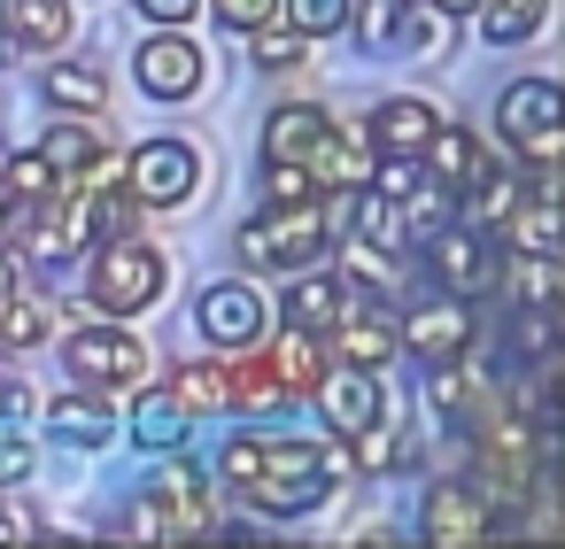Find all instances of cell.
I'll return each mask as SVG.
<instances>
[{"mask_svg": "<svg viewBox=\"0 0 565 549\" xmlns=\"http://www.w3.org/2000/svg\"><path fill=\"white\" fill-rule=\"evenodd\" d=\"M225 480L241 487V503H256L271 518H302L333 487L326 449H310V441H225Z\"/></svg>", "mask_w": 565, "mask_h": 549, "instance_id": "6da1fadb", "label": "cell"}, {"mask_svg": "<svg viewBox=\"0 0 565 549\" xmlns=\"http://www.w3.org/2000/svg\"><path fill=\"white\" fill-rule=\"evenodd\" d=\"M333 248V209L310 194V202H271L264 217L241 225V256L256 271H302Z\"/></svg>", "mask_w": 565, "mask_h": 549, "instance_id": "7a4b0ae2", "label": "cell"}, {"mask_svg": "<svg viewBox=\"0 0 565 549\" xmlns=\"http://www.w3.org/2000/svg\"><path fill=\"white\" fill-rule=\"evenodd\" d=\"M163 279H171V263H163L156 240H140V233L94 240V271H86L94 310H109V317H140V310L163 294Z\"/></svg>", "mask_w": 565, "mask_h": 549, "instance_id": "3957f363", "label": "cell"}, {"mask_svg": "<svg viewBox=\"0 0 565 549\" xmlns=\"http://www.w3.org/2000/svg\"><path fill=\"white\" fill-rule=\"evenodd\" d=\"M495 132H503L526 163H557V148H565V86H557V78H519V86H503Z\"/></svg>", "mask_w": 565, "mask_h": 549, "instance_id": "277c9868", "label": "cell"}, {"mask_svg": "<svg viewBox=\"0 0 565 549\" xmlns=\"http://www.w3.org/2000/svg\"><path fill=\"white\" fill-rule=\"evenodd\" d=\"M194 186H202L194 140H148V148L125 155V194L140 209H179V202H194Z\"/></svg>", "mask_w": 565, "mask_h": 549, "instance_id": "5b68a950", "label": "cell"}, {"mask_svg": "<svg viewBox=\"0 0 565 549\" xmlns=\"http://www.w3.org/2000/svg\"><path fill=\"white\" fill-rule=\"evenodd\" d=\"M63 364H71V379H86V387H140V379H148V348H140V333H125V325H78V333L63 341Z\"/></svg>", "mask_w": 565, "mask_h": 549, "instance_id": "8992f818", "label": "cell"}, {"mask_svg": "<svg viewBox=\"0 0 565 549\" xmlns=\"http://www.w3.org/2000/svg\"><path fill=\"white\" fill-rule=\"evenodd\" d=\"M426 256H434V279H441L457 302H480V294H495V287H503L495 240H488V233H472V225H441V233H426Z\"/></svg>", "mask_w": 565, "mask_h": 549, "instance_id": "52a82bcc", "label": "cell"}, {"mask_svg": "<svg viewBox=\"0 0 565 549\" xmlns=\"http://www.w3.org/2000/svg\"><path fill=\"white\" fill-rule=\"evenodd\" d=\"M194 325H202L210 348H256V341L271 333V302H264L256 287L225 279V287H210V294L194 302Z\"/></svg>", "mask_w": 565, "mask_h": 549, "instance_id": "ba28073f", "label": "cell"}, {"mask_svg": "<svg viewBox=\"0 0 565 549\" xmlns=\"http://www.w3.org/2000/svg\"><path fill=\"white\" fill-rule=\"evenodd\" d=\"M132 78H140L148 101H186V94H202L210 55H202L194 40H179V32H156V40L132 55Z\"/></svg>", "mask_w": 565, "mask_h": 549, "instance_id": "9c48e42d", "label": "cell"}, {"mask_svg": "<svg viewBox=\"0 0 565 549\" xmlns=\"http://www.w3.org/2000/svg\"><path fill=\"white\" fill-rule=\"evenodd\" d=\"M148 510H156V534L163 541H186V534H210V480L194 472V464H163L156 480H148V495H140Z\"/></svg>", "mask_w": 565, "mask_h": 549, "instance_id": "30bf717a", "label": "cell"}, {"mask_svg": "<svg viewBox=\"0 0 565 549\" xmlns=\"http://www.w3.org/2000/svg\"><path fill=\"white\" fill-rule=\"evenodd\" d=\"M310 395H318V410H326L333 433H364V426H380V410H387V387H380V372H364V364L318 372Z\"/></svg>", "mask_w": 565, "mask_h": 549, "instance_id": "8fae6325", "label": "cell"}, {"mask_svg": "<svg viewBox=\"0 0 565 549\" xmlns=\"http://www.w3.org/2000/svg\"><path fill=\"white\" fill-rule=\"evenodd\" d=\"M418 510H426V518H418V526H426V541H441V549L488 541V526H495V518H488V495H480V487H465V480H434Z\"/></svg>", "mask_w": 565, "mask_h": 549, "instance_id": "7c38bea8", "label": "cell"}, {"mask_svg": "<svg viewBox=\"0 0 565 549\" xmlns=\"http://www.w3.org/2000/svg\"><path fill=\"white\" fill-rule=\"evenodd\" d=\"M395 348H411V356H426V364L465 356V348H472V317H465V302H457V294H449V302H418L411 317H395Z\"/></svg>", "mask_w": 565, "mask_h": 549, "instance_id": "4fadbf2b", "label": "cell"}, {"mask_svg": "<svg viewBox=\"0 0 565 549\" xmlns=\"http://www.w3.org/2000/svg\"><path fill=\"white\" fill-rule=\"evenodd\" d=\"M326 356L364 364V372H387V356H395V317H387L380 302H341V317L326 325Z\"/></svg>", "mask_w": 565, "mask_h": 549, "instance_id": "5bb4252c", "label": "cell"}, {"mask_svg": "<svg viewBox=\"0 0 565 549\" xmlns=\"http://www.w3.org/2000/svg\"><path fill=\"white\" fill-rule=\"evenodd\" d=\"M441 132V117L418 101V94H395V101H372V117H364V140H372V155H426V140Z\"/></svg>", "mask_w": 565, "mask_h": 549, "instance_id": "9a60e30c", "label": "cell"}, {"mask_svg": "<svg viewBox=\"0 0 565 549\" xmlns=\"http://www.w3.org/2000/svg\"><path fill=\"white\" fill-rule=\"evenodd\" d=\"M186 433H194V410H186L171 387H148V395H132V441H140V449L171 456V449H186Z\"/></svg>", "mask_w": 565, "mask_h": 549, "instance_id": "2e32d148", "label": "cell"}, {"mask_svg": "<svg viewBox=\"0 0 565 549\" xmlns=\"http://www.w3.org/2000/svg\"><path fill=\"white\" fill-rule=\"evenodd\" d=\"M333 132V117L326 109H310V101H279L271 117H264V155H287V163H310V148Z\"/></svg>", "mask_w": 565, "mask_h": 549, "instance_id": "e0dca14e", "label": "cell"}, {"mask_svg": "<svg viewBox=\"0 0 565 549\" xmlns=\"http://www.w3.org/2000/svg\"><path fill=\"white\" fill-rule=\"evenodd\" d=\"M256 348H264V364L279 372V387H287V395H310V387H318V372H326V341H318V333H302V325H287L279 341L264 333Z\"/></svg>", "mask_w": 565, "mask_h": 549, "instance_id": "ac0fdd59", "label": "cell"}, {"mask_svg": "<svg viewBox=\"0 0 565 549\" xmlns=\"http://www.w3.org/2000/svg\"><path fill=\"white\" fill-rule=\"evenodd\" d=\"M71 0H0V32L17 47H63L71 40Z\"/></svg>", "mask_w": 565, "mask_h": 549, "instance_id": "d6986e66", "label": "cell"}, {"mask_svg": "<svg viewBox=\"0 0 565 549\" xmlns=\"http://www.w3.org/2000/svg\"><path fill=\"white\" fill-rule=\"evenodd\" d=\"M225 410H248V418H279V410H287V387H279V372L264 364V348H248V364L225 372Z\"/></svg>", "mask_w": 565, "mask_h": 549, "instance_id": "ffe728a7", "label": "cell"}, {"mask_svg": "<svg viewBox=\"0 0 565 549\" xmlns=\"http://www.w3.org/2000/svg\"><path fill=\"white\" fill-rule=\"evenodd\" d=\"M310 179H318V186H364V179H372V140H349V132L333 125V132L310 148Z\"/></svg>", "mask_w": 565, "mask_h": 549, "instance_id": "44dd1931", "label": "cell"}, {"mask_svg": "<svg viewBox=\"0 0 565 549\" xmlns=\"http://www.w3.org/2000/svg\"><path fill=\"white\" fill-rule=\"evenodd\" d=\"M426 155H434V179H441L449 194H465V186L488 171V140H472V132H457V125H441V132L426 140Z\"/></svg>", "mask_w": 565, "mask_h": 549, "instance_id": "7402d4cb", "label": "cell"}, {"mask_svg": "<svg viewBox=\"0 0 565 549\" xmlns=\"http://www.w3.org/2000/svg\"><path fill=\"white\" fill-rule=\"evenodd\" d=\"M341 279H326V271H302L295 287H287V325H302V333H318L326 341V325L341 317Z\"/></svg>", "mask_w": 565, "mask_h": 549, "instance_id": "603a6c76", "label": "cell"}, {"mask_svg": "<svg viewBox=\"0 0 565 549\" xmlns=\"http://www.w3.org/2000/svg\"><path fill=\"white\" fill-rule=\"evenodd\" d=\"M550 17V0H480V40L488 47H526Z\"/></svg>", "mask_w": 565, "mask_h": 549, "instance_id": "cb8c5ba5", "label": "cell"}, {"mask_svg": "<svg viewBox=\"0 0 565 549\" xmlns=\"http://www.w3.org/2000/svg\"><path fill=\"white\" fill-rule=\"evenodd\" d=\"M47 433H55V441H78V449H102V441L117 433V418H109V402H94V395H78V402L63 395V402L47 410Z\"/></svg>", "mask_w": 565, "mask_h": 549, "instance_id": "d4e9b609", "label": "cell"}, {"mask_svg": "<svg viewBox=\"0 0 565 549\" xmlns=\"http://www.w3.org/2000/svg\"><path fill=\"white\" fill-rule=\"evenodd\" d=\"M55 333V302H40V294H0V341H9V348H40Z\"/></svg>", "mask_w": 565, "mask_h": 549, "instance_id": "484cf974", "label": "cell"}, {"mask_svg": "<svg viewBox=\"0 0 565 549\" xmlns=\"http://www.w3.org/2000/svg\"><path fill=\"white\" fill-rule=\"evenodd\" d=\"M94 148H102V132H94L86 117H71V109H63V125H47V140H40V155H47L63 179H71V171H86V163H94Z\"/></svg>", "mask_w": 565, "mask_h": 549, "instance_id": "4316f807", "label": "cell"}, {"mask_svg": "<svg viewBox=\"0 0 565 549\" xmlns=\"http://www.w3.org/2000/svg\"><path fill=\"white\" fill-rule=\"evenodd\" d=\"M356 209H349V225H356V240L364 248H403L411 233H403V209L387 202V194H349Z\"/></svg>", "mask_w": 565, "mask_h": 549, "instance_id": "83f0119b", "label": "cell"}, {"mask_svg": "<svg viewBox=\"0 0 565 549\" xmlns=\"http://www.w3.org/2000/svg\"><path fill=\"white\" fill-rule=\"evenodd\" d=\"M0 186H9V202H17V209H32V202H47V194L63 186V171H55V163H47V155L32 148V155H9V171H0Z\"/></svg>", "mask_w": 565, "mask_h": 549, "instance_id": "f1b7e54d", "label": "cell"}, {"mask_svg": "<svg viewBox=\"0 0 565 549\" xmlns=\"http://www.w3.org/2000/svg\"><path fill=\"white\" fill-rule=\"evenodd\" d=\"M47 101H55V109H78V117H94V109L109 101V86H102V71L63 63V71H47Z\"/></svg>", "mask_w": 565, "mask_h": 549, "instance_id": "f546056e", "label": "cell"}, {"mask_svg": "<svg viewBox=\"0 0 565 549\" xmlns=\"http://www.w3.org/2000/svg\"><path fill=\"white\" fill-rule=\"evenodd\" d=\"M503 279H511L519 310H550L557 302V256H519V263H503Z\"/></svg>", "mask_w": 565, "mask_h": 549, "instance_id": "4dcf8cb0", "label": "cell"}, {"mask_svg": "<svg viewBox=\"0 0 565 549\" xmlns=\"http://www.w3.org/2000/svg\"><path fill=\"white\" fill-rule=\"evenodd\" d=\"M171 395L202 418V410H225V364H179L171 372Z\"/></svg>", "mask_w": 565, "mask_h": 549, "instance_id": "1f68e13d", "label": "cell"}, {"mask_svg": "<svg viewBox=\"0 0 565 549\" xmlns=\"http://www.w3.org/2000/svg\"><path fill=\"white\" fill-rule=\"evenodd\" d=\"M248 40H256V63H264V71H302V55H310V40H302L295 24H279V17L256 24Z\"/></svg>", "mask_w": 565, "mask_h": 549, "instance_id": "d6a6232c", "label": "cell"}, {"mask_svg": "<svg viewBox=\"0 0 565 549\" xmlns=\"http://www.w3.org/2000/svg\"><path fill=\"white\" fill-rule=\"evenodd\" d=\"M279 17L302 40H326V32H349V0H279Z\"/></svg>", "mask_w": 565, "mask_h": 549, "instance_id": "836d02e7", "label": "cell"}, {"mask_svg": "<svg viewBox=\"0 0 565 549\" xmlns=\"http://www.w3.org/2000/svg\"><path fill=\"white\" fill-rule=\"evenodd\" d=\"M264 194H271V202H310V194H318V179H310V163L271 155V163H264Z\"/></svg>", "mask_w": 565, "mask_h": 549, "instance_id": "e575fe53", "label": "cell"}, {"mask_svg": "<svg viewBox=\"0 0 565 549\" xmlns=\"http://www.w3.org/2000/svg\"><path fill=\"white\" fill-rule=\"evenodd\" d=\"M210 9H217V24H225V32H241V40H248L256 24H271V17H279V0H210Z\"/></svg>", "mask_w": 565, "mask_h": 549, "instance_id": "d590c367", "label": "cell"}, {"mask_svg": "<svg viewBox=\"0 0 565 549\" xmlns=\"http://www.w3.org/2000/svg\"><path fill=\"white\" fill-rule=\"evenodd\" d=\"M511 341H519V356H550V341H557L550 333V310H519V333Z\"/></svg>", "mask_w": 565, "mask_h": 549, "instance_id": "8d00e7d4", "label": "cell"}, {"mask_svg": "<svg viewBox=\"0 0 565 549\" xmlns=\"http://www.w3.org/2000/svg\"><path fill=\"white\" fill-rule=\"evenodd\" d=\"M132 9H140L148 24H163V32H179V24H186V17L202 9V0H132Z\"/></svg>", "mask_w": 565, "mask_h": 549, "instance_id": "74e56055", "label": "cell"}, {"mask_svg": "<svg viewBox=\"0 0 565 549\" xmlns=\"http://www.w3.org/2000/svg\"><path fill=\"white\" fill-rule=\"evenodd\" d=\"M0 480H32V449L17 441V426H0Z\"/></svg>", "mask_w": 565, "mask_h": 549, "instance_id": "f35d334b", "label": "cell"}, {"mask_svg": "<svg viewBox=\"0 0 565 549\" xmlns=\"http://www.w3.org/2000/svg\"><path fill=\"white\" fill-rule=\"evenodd\" d=\"M9 410H24V387H9V379H0V418H9Z\"/></svg>", "mask_w": 565, "mask_h": 549, "instance_id": "ab89813d", "label": "cell"}, {"mask_svg": "<svg viewBox=\"0 0 565 549\" xmlns=\"http://www.w3.org/2000/svg\"><path fill=\"white\" fill-rule=\"evenodd\" d=\"M9 287H17V263H9V256H0V294H9Z\"/></svg>", "mask_w": 565, "mask_h": 549, "instance_id": "60d3db41", "label": "cell"}, {"mask_svg": "<svg viewBox=\"0 0 565 549\" xmlns=\"http://www.w3.org/2000/svg\"><path fill=\"white\" fill-rule=\"evenodd\" d=\"M9 55H17V40H9V32H0V71H9Z\"/></svg>", "mask_w": 565, "mask_h": 549, "instance_id": "b9f144b4", "label": "cell"}, {"mask_svg": "<svg viewBox=\"0 0 565 549\" xmlns=\"http://www.w3.org/2000/svg\"><path fill=\"white\" fill-rule=\"evenodd\" d=\"M441 9H465V0H441Z\"/></svg>", "mask_w": 565, "mask_h": 549, "instance_id": "7bdbcfd3", "label": "cell"}]
</instances>
